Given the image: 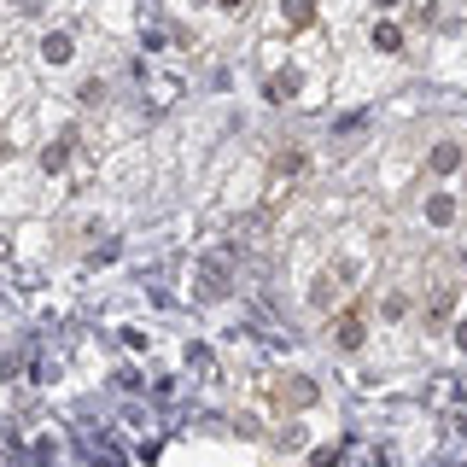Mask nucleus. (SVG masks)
Segmentation results:
<instances>
[{"label":"nucleus","mask_w":467,"mask_h":467,"mask_svg":"<svg viewBox=\"0 0 467 467\" xmlns=\"http://www.w3.org/2000/svg\"><path fill=\"white\" fill-rule=\"evenodd\" d=\"M374 47L398 53V47H403V36H398V29H391V24H374Z\"/></svg>","instance_id":"f257e3e1"},{"label":"nucleus","mask_w":467,"mask_h":467,"mask_svg":"<svg viewBox=\"0 0 467 467\" xmlns=\"http://www.w3.org/2000/svg\"><path fill=\"white\" fill-rule=\"evenodd\" d=\"M379 6H391V0H379Z\"/></svg>","instance_id":"f03ea898"}]
</instances>
